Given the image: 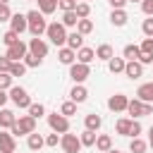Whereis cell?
<instances>
[{
	"label": "cell",
	"instance_id": "obj_1",
	"mask_svg": "<svg viewBox=\"0 0 153 153\" xmlns=\"http://www.w3.org/2000/svg\"><path fill=\"white\" fill-rule=\"evenodd\" d=\"M26 19H29V33L31 36H43L45 33L48 22H45V14L41 10H29L26 12Z\"/></svg>",
	"mask_w": 153,
	"mask_h": 153
},
{
	"label": "cell",
	"instance_id": "obj_2",
	"mask_svg": "<svg viewBox=\"0 0 153 153\" xmlns=\"http://www.w3.org/2000/svg\"><path fill=\"white\" fill-rule=\"evenodd\" d=\"M45 36H48V38H50V43H53V45H57V48L67 45V26H65L62 22H50V24H48V29H45Z\"/></svg>",
	"mask_w": 153,
	"mask_h": 153
},
{
	"label": "cell",
	"instance_id": "obj_3",
	"mask_svg": "<svg viewBox=\"0 0 153 153\" xmlns=\"http://www.w3.org/2000/svg\"><path fill=\"white\" fill-rule=\"evenodd\" d=\"M33 131H36V117H31V115H22L12 124V134L14 136H29Z\"/></svg>",
	"mask_w": 153,
	"mask_h": 153
},
{
	"label": "cell",
	"instance_id": "obj_4",
	"mask_svg": "<svg viewBox=\"0 0 153 153\" xmlns=\"http://www.w3.org/2000/svg\"><path fill=\"white\" fill-rule=\"evenodd\" d=\"M10 100H12L19 110H29V105L33 103V100L29 98L26 88H22V86H12V88H10Z\"/></svg>",
	"mask_w": 153,
	"mask_h": 153
},
{
	"label": "cell",
	"instance_id": "obj_5",
	"mask_svg": "<svg viewBox=\"0 0 153 153\" xmlns=\"http://www.w3.org/2000/svg\"><path fill=\"white\" fill-rule=\"evenodd\" d=\"M151 112H153V105H151V103H143V100H139V98L129 100V105H127V115H131V120H139V117L151 115Z\"/></svg>",
	"mask_w": 153,
	"mask_h": 153
},
{
	"label": "cell",
	"instance_id": "obj_6",
	"mask_svg": "<svg viewBox=\"0 0 153 153\" xmlns=\"http://www.w3.org/2000/svg\"><path fill=\"white\" fill-rule=\"evenodd\" d=\"M60 148H62L65 153H79L84 146H81V139H79L76 134L65 131V134H60Z\"/></svg>",
	"mask_w": 153,
	"mask_h": 153
},
{
	"label": "cell",
	"instance_id": "obj_7",
	"mask_svg": "<svg viewBox=\"0 0 153 153\" xmlns=\"http://www.w3.org/2000/svg\"><path fill=\"white\" fill-rule=\"evenodd\" d=\"M48 127L57 134H65V131H69V117H65L62 112H50L48 115Z\"/></svg>",
	"mask_w": 153,
	"mask_h": 153
},
{
	"label": "cell",
	"instance_id": "obj_8",
	"mask_svg": "<svg viewBox=\"0 0 153 153\" xmlns=\"http://www.w3.org/2000/svg\"><path fill=\"white\" fill-rule=\"evenodd\" d=\"M69 76H72L74 84H84L91 76V67L84 65V62H74V65H69Z\"/></svg>",
	"mask_w": 153,
	"mask_h": 153
},
{
	"label": "cell",
	"instance_id": "obj_9",
	"mask_svg": "<svg viewBox=\"0 0 153 153\" xmlns=\"http://www.w3.org/2000/svg\"><path fill=\"white\" fill-rule=\"evenodd\" d=\"M26 53H29V43H24V41H17L14 45H10L7 48V57L12 60V62H22L24 57H26Z\"/></svg>",
	"mask_w": 153,
	"mask_h": 153
},
{
	"label": "cell",
	"instance_id": "obj_10",
	"mask_svg": "<svg viewBox=\"0 0 153 153\" xmlns=\"http://www.w3.org/2000/svg\"><path fill=\"white\" fill-rule=\"evenodd\" d=\"M127 105H129V98L124 93H115V96L108 98V108L112 112H127Z\"/></svg>",
	"mask_w": 153,
	"mask_h": 153
},
{
	"label": "cell",
	"instance_id": "obj_11",
	"mask_svg": "<svg viewBox=\"0 0 153 153\" xmlns=\"http://www.w3.org/2000/svg\"><path fill=\"white\" fill-rule=\"evenodd\" d=\"M10 29L12 31H17L19 36L24 33V31H29V19H26V14H12V19H10Z\"/></svg>",
	"mask_w": 153,
	"mask_h": 153
},
{
	"label": "cell",
	"instance_id": "obj_12",
	"mask_svg": "<svg viewBox=\"0 0 153 153\" xmlns=\"http://www.w3.org/2000/svg\"><path fill=\"white\" fill-rule=\"evenodd\" d=\"M29 53H33V55H38V57H45V55H48V43H45L41 36H33V38L29 41Z\"/></svg>",
	"mask_w": 153,
	"mask_h": 153
},
{
	"label": "cell",
	"instance_id": "obj_13",
	"mask_svg": "<svg viewBox=\"0 0 153 153\" xmlns=\"http://www.w3.org/2000/svg\"><path fill=\"white\" fill-rule=\"evenodd\" d=\"M124 76H127V79H139V76H143V65H141L139 60H127V65H124Z\"/></svg>",
	"mask_w": 153,
	"mask_h": 153
},
{
	"label": "cell",
	"instance_id": "obj_14",
	"mask_svg": "<svg viewBox=\"0 0 153 153\" xmlns=\"http://www.w3.org/2000/svg\"><path fill=\"white\" fill-rule=\"evenodd\" d=\"M57 60H60L62 65H74V62H76V50H72L69 45H62V48L57 50Z\"/></svg>",
	"mask_w": 153,
	"mask_h": 153
},
{
	"label": "cell",
	"instance_id": "obj_15",
	"mask_svg": "<svg viewBox=\"0 0 153 153\" xmlns=\"http://www.w3.org/2000/svg\"><path fill=\"white\" fill-rule=\"evenodd\" d=\"M136 98L143 103H153V81H146L136 88Z\"/></svg>",
	"mask_w": 153,
	"mask_h": 153
},
{
	"label": "cell",
	"instance_id": "obj_16",
	"mask_svg": "<svg viewBox=\"0 0 153 153\" xmlns=\"http://www.w3.org/2000/svg\"><path fill=\"white\" fill-rule=\"evenodd\" d=\"M93 60H96V50H93V48H88V45H81V48L76 50V62L91 65Z\"/></svg>",
	"mask_w": 153,
	"mask_h": 153
},
{
	"label": "cell",
	"instance_id": "obj_17",
	"mask_svg": "<svg viewBox=\"0 0 153 153\" xmlns=\"http://www.w3.org/2000/svg\"><path fill=\"white\" fill-rule=\"evenodd\" d=\"M131 117H120L117 122H115V131L120 134V136H131Z\"/></svg>",
	"mask_w": 153,
	"mask_h": 153
},
{
	"label": "cell",
	"instance_id": "obj_18",
	"mask_svg": "<svg viewBox=\"0 0 153 153\" xmlns=\"http://www.w3.org/2000/svg\"><path fill=\"white\" fill-rule=\"evenodd\" d=\"M14 122H17V115L7 108H0V129H12Z\"/></svg>",
	"mask_w": 153,
	"mask_h": 153
},
{
	"label": "cell",
	"instance_id": "obj_19",
	"mask_svg": "<svg viewBox=\"0 0 153 153\" xmlns=\"http://www.w3.org/2000/svg\"><path fill=\"white\" fill-rule=\"evenodd\" d=\"M0 148H2V151H7V153H14V151H17V141H14V134L0 131Z\"/></svg>",
	"mask_w": 153,
	"mask_h": 153
},
{
	"label": "cell",
	"instance_id": "obj_20",
	"mask_svg": "<svg viewBox=\"0 0 153 153\" xmlns=\"http://www.w3.org/2000/svg\"><path fill=\"white\" fill-rule=\"evenodd\" d=\"M86 98H88L86 86H84V84H74V88L69 91V100H74V103H84Z\"/></svg>",
	"mask_w": 153,
	"mask_h": 153
},
{
	"label": "cell",
	"instance_id": "obj_21",
	"mask_svg": "<svg viewBox=\"0 0 153 153\" xmlns=\"http://www.w3.org/2000/svg\"><path fill=\"white\" fill-rule=\"evenodd\" d=\"M110 57H115V50H112V45H110V43H100V45L96 48V60H103V62H108Z\"/></svg>",
	"mask_w": 153,
	"mask_h": 153
},
{
	"label": "cell",
	"instance_id": "obj_22",
	"mask_svg": "<svg viewBox=\"0 0 153 153\" xmlns=\"http://www.w3.org/2000/svg\"><path fill=\"white\" fill-rule=\"evenodd\" d=\"M84 127H86V129H91V131H98V129L103 127V117H100V115H96V112H91V115H86V117H84Z\"/></svg>",
	"mask_w": 153,
	"mask_h": 153
},
{
	"label": "cell",
	"instance_id": "obj_23",
	"mask_svg": "<svg viewBox=\"0 0 153 153\" xmlns=\"http://www.w3.org/2000/svg\"><path fill=\"white\" fill-rule=\"evenodd\" d=\"M127 22H129V17H127L124 10H112V12H110V24H112V26H124Z\"/></svg>",
	"mask_w": 153,
	"mask_h": 153
},
{
	"label": "cell",
	"instance_id": "obj_24",
	"mask_svg": "<svg viewBox=\"0 0 153 153\" xmlns=\"http://www.w3.org/2000/svg\"><path fill=\"white\" fill-rule=\"evenodd\" d=\"M124 65H127L124 57H110V60H108V69H110L112 74H124Z\"/></svg>",
	"mask_w": 153,
	"mask_h": 153
},
{
	"label": "cell",
	"instance_id": "obj_25",
	"mask_svg": "<svg viewBox=\"0 0 153 153\" xmlns=\"http://www.w3.org/2000/svg\"><path fill=\"white\" fill-rule=\"evenodd\" d=\"M26 146H29L31 151H41V148L45 146V139H43L41 134H36V131H33V134H29V136H26Z\"/></svg>",
	"mask_w": 153,
	"mask_h": 153
},
{
	"label": "cell",
	"instance_id": "obj_26",
	"mask_svg": "<svg viewBox=\"0 0 153 153\" xmlns=\"http://www.w3.org/2000/svg\"><path fill=\"white\" fill-rule=\"evenodd\" d=\"M67 45H69L72 50H79V48L84 45V36H81V33L74 29L72 33H67Z\"/></svg>",
	"mask_w": 153,
	"mask_h": 153
},
{
	"label": "cell",
	"instance_id": "obj_27",
	"mask_svg": "<svg viewBox=\"0 0 153 153\" xmlns=\"http://www.w3.org/2000/svg\"><path fill=\"white\" fill-rule=\"evenodd\" d=\"M122 57H124V60H139V57H141V48H139L136 43H129V45H124Z\"/></svg>",
	"mask_w": 153,
	"mask_h": 153
},
{
	"label": "cell",
	"instance_id": "obj_28",
	"mask_svg": "<svg viewBox=\"0 0 153 153\" xmlns=\"http://www.w3.org/2000/svg\"><path fill=\"white\" fill-rule=\"evenodd\" d=\"M79 139H81V146L91 148V146H96V139H98V134H96V131H91V129H84V131L79 134Z\"/></svg>",
	"mask_w": 153,
	"mask_h": 153
},
{
	"label": "cell",
	"instance_id": "obj_29",
	"mask_svg": "<svg viewBox=\"0 0 153 153\" xmlns=\"http://www.w3.org/2000/svg\"><path fill=\"white\" fill-rule=\"evenodd\" d=\"M96 148H98L100 153H108V151L112 148V139H110L108 134H98V139H96Z\"/></svg>",
	"mask_w": 153,
	"mask_h": 153
},
{
	"label": "cell",
	"instance_id": "obj_30",
	"mask_svg": "<svg viewBox=\"0 0 153 153\" xmlns=\"http://www.w3.org/2000/svg\"><path fill=\"white\" fill-rule=\"evenodd\" d=\"M146 148H148V143L141 136H131V141H129V151L131 153H146Z\"/></svg>",
	"mask_w": 153,
	"mask_h": 153
},
{
	"label": "cell",
	"instance_id": "obj_31",
	"mask_svg": "<svg viewBox=\"0 0 153 153\" xmlns=\"http://www.w3.org/2000/svg\"><path fill=\"white\" fill-rule=\"evenodd\" d=\"M67 29H76V24H79V17H76V12L72 10V12H62V19H60Z\"/></svg>",
	"mask_w": 153,
	"mask_h": 153
},
{
	"label": "cell",
	"instance_id": "obj_32",
	"mask_svg": "<svg viewBox=\"0 0 153 153\" xmlns=\"http://www.w3.org/2000/svg\"><path fill=\"white\" fill-rule=\"evenodd\" d=\"M57 2H60V0H38V10L48 17V14H53V12L57 10Z\"/></svg>",
	"mask_w": 153,
	"mask_h": 153
},
{
	"label": "cell",
	"instance_id": "obj_33",
	"mask_svg": "<svg viewBox=\"0 0 153 153\" xmlns=\"http://www.w3.org/2000/svg\"><path fill=\"white\" fill-rule=\"evenodd\" d=\"M76 31L81 33V36H88L91 31H93V22L86 17V19H79V24H76Z\"/></svg>",
	"mask_w": 153,
	"mask_h": 153
},
{
	"label": "cell",
	"instance_id": "obj_34",
	"mask_svg": "<svg viewBox=\"0 0 153 153\" xmlns=\"http://www.w3.org/2000/svg\"><path fill=\"white\" fill-rule=\"evenodd\" d=\"M76 105H79V103H74V100H65V103L60 105V112H62L65 117H72V115H76Z\"/></svg>",
	"mask_w": 153,
	"mask_h": 153
},
{
	"label": "cell",
	"instance_id": "obj_35",
	"mask_svg": "<svg viewBox=\"0 0 153 153\" xmlns=\"http://www.w3.org/2000/svg\"><path fill=\"white\" fill-rule=\"evenodd\" d=\"M29 69H33V67H41V62H43V57H38V55H33V53H26V57L22 60Z\"/></svg>",
	"mask_w": 153,
	"mask_h": 153
},
{
	"label": "cell",
	"instance_id": "obj_36",
	"mask_svg": "<svg viewBox=\"0 0 153 153\" xmlns=\"http://www.w3.org/2000/svg\"><path fill=\"white\" fill-rule=\"evenodd\" d=\"M29 115L36 117V120L43 117V115H45V105H43V103H31V105H29Z\"/></svg>",
	"mask_w": 153,
	"mask_h": 153
},
{
	"label": "cell",
	"instance_id": "obj_37",
	"mask_svg": "<svg viewBox=\"0 0 153 153\" xmlns=\"http://www.w3.org/2000/svg\"><path fill=\"white\" fill-rule=\"evenodd\" d=\"M74 12H76L79 19H86V17L91 14V5H88V2H76V10H74Z\"/></svg>",
	"mask_w": 153,
	"mask_h": 153
},
{
	"label": "cell",
	"instance_id": "obj_38",
	"mask_svg": "<svg viewBox=\"0 0 153 153\" xmlns=\"http://www.w3.org/2000/svg\"><path fill=\"white\" fill-rule=\"evenodd\" d=\"M17 41H19V33H17V31H12V29H10V31H5V33H2V43H5L7 48H10V45H14Z\"/></svg>",
	"mask_w": 153,
	"mask_h": 153
},
{
	"label": "cell",
	"instance_id": "obj_39",
	"mask_svg": "<svg viewBox=\"0 0 153 153\" xmlns=\"http://www.w3.org/2000/svg\"><path fill=\"white\" fill-rule=\"evenodd\" d=\"M26 69H29V67H26L24 62H12L10 74H12V76H24V74H26Z\"/></svg>",
	"mask_w": 153,
	"mask_h": 153
},
{
	"label": "cell",
	"instance_id": "obj_40",
	"mask_svg": "<svg viewBox=\"0 0 153 153\" xmlns=\"http://www.w3.org/2000/svg\"><path fill=\"white\" fill-rule=\"evenodd\" d=\"M12 79H14V76H12L10 72H0V88H2V91H10V88H12Z\"/></svg>",
	"mask_w": 153,
	"mask_h": 153
},
{
	"label": "cell",
	"instance_id": "obj_41",
	"mask_svg": "<svg viewBox=\"0 0 153 153\" xmlns=\"http://www.w3.org/2000/svg\"><path fill=\"white\" fill-rule=\"evenodd\" d=\"M45 146H48V148H57V146H60V136H57V131H53V134L45 136Z\"/></svg>",
	"mask_w": 153,
	"mask_h": 153
},
{
	"label": "cell",
	"instance_id": "obj_42",
	"mask_svg": "<svg viewBox=\"0 0 153 153\" xmlns=\"http://www.w3.org/2000/svg\"><path fill=\"white\" fill-rule=\"evenodd\" d=\"M57 7H60L62 12H72V10H76V0H60Z\"/></svg>",
	"mask_w": 153,
	"mask_h": 153
},
{
	"label": "cell",
	"instance_id": "obj_43",
	"mask_svg": "<svg viewBox=\"0 0 153 153\" xmlns=\"http://www.w3.org/2000/svg\"><path fill=\"white\" fill-rule=\"evenodd\" d=\"M10 19H12V10L7 2H2L0 5V22H10Z\"/></svg>",
	"mask_w": 153,
	"mask_h": 153
},
{
	"label": "cell",
	"instance_id": "obj_44",
	"mask_svg": "<svg viewBox=\"0 0 153 153\" xmlns=\"http://www.w3.org/2000/svg\"><path fill=\"white\" fill-rule=\"evenodd\" d=\"M141 31H143V36H151V38H153V17L143 19V24H141Z\"/></svg>",
	"mask_w": 153,
	"mask_h": 153
},
{
	"label": "cell",
	"instance_id": "obj_45",
	"mask_svg": "<svg viewBox=\"0 0 153 153\" xmlns=\"http://www.w3.org/2000/svg\"><path fill=\"white\" fill-rule=\"evenodd\" d=\"M139 48H141V53H151V55H153V38H151V36H146V38L141 41V45H139Z\"/></svg>",
	"mask_w": 153,
	"mask_h": 153
},
{
	"label": "cell",
	"instance_id": "obj_46",
	"mask_svg": "<svg viewBox=\"0 0 153 153\" xmlns=\"http://www.w3.org/2000/svg\"><path fill=\"white\" fill-rule=\"evenodd\" d=\"M141 12L146 17H153V0H141Z\"/></svg>",
	"mask_w": 153,
	"mask_h": 153
},
{
	"label": "cell",
	"instance_id": "obj_47",
	"mask_svg": "<svg viewBox=\"0 0 153 153\" xmlns=\"http://www.w3.org/2000/svg\"><path fill=\"white\" fill-rule=\"evenodd\" d=\"M10 67H12V60L7 55H0V72H10Z\"/></svg>",
	"mask_w": 153,
	"mask_h": 153
},
{
	"label": "cell",
	"instance_id": "obj_48",
	"mask_svg": "<svg viewBox=\"0 0 153 153\" xmlns=\"http://www.w3.org/2000/svg\"><path fill=\"white\" fill-rule=\"evenodd\" d=\"M141 131H143V127H141V122H139V120H134V122H131V136H139Z\"/></svg>",
	"mask_w": 153,
	"mask_h": 153
},
{
	"label": "cell",
	"instance_id": "obj_49",
	"mask_svg": "<svg viewBox=\"0 0 153 153\" xmlns=\"http://www.w3.org/2000/svg\"><path fill=\"white\" fill-rule=\"evenodd\" d=\"M108 2H110L112 10H124V5H127L129 0H108Z\"/></svg>",
	"mask_w": 153,
	"mask_h": 153
},
{
	"label": "cell",
	"instance_id": "obj_50",
	"mask_svg": "<svg viewBox=\"0 0 153 153\" xmlns=\"http://www.w3.org/2000/svg\"><path fill=\"white\" fill-rule=\"evenodd\" d=\"M139 62H141V65H151V62H153V55H151V53H141Z\"/></svg>",
	"mask_w": 153,
	"mask_h": 153
},
{
	"label": "cell",
	"instance_id": "obj_51",
	"mask_svg": "<svg viewBox=\"0 0 153 153\" xmlns=\"http://www.w3.org/2000/svg\"><path fill=\"white\" fill-rule=\"evenodd\" d=\"M7 100H10V93L0 88V108H5V103H7Z\"/></svg>",
	"mask_w": 153,
	"mask_h": 153
},
{
	"label": "cell",
	"instance_id": "obj_52",
	"mask_svg": "<svg viewBox=\"0 0 153 153\" xmlns=\"http://www.w3.org/2000/svg\"><path fill=\"white\" fill-rule=\"evenodd\" d=\"M148 146L153 148V134H148Z\"/></svg>",
	"mask_w": 153,
	"mask_h": 153
},
{
	"label": "cell",
	"instance_id": "obj_53",
	"mask_svg": "<svg viewBox=\"0 0 153 153\" xmlns=\"http://www.w3.org/2000/svg\"><path fill=\"white\" fill-rule=\"evenodd\" d=\"M108 153H122V151H117V148H110V151H108Z\"/></svg>",
	"mask_w": 153,
	"mask_h": 153
},
{
	"label": "cell",
	"instance_id": "obj_54",
	"mask_svg": "<svg viewBox=\"0 0 153 153\" xmlns=\"http://www.w3.org/2000/svg\"><path fill=\"white\" fill-rule=\"evenodd\" d=\"M129 2H141V0H129Z\"/></svg>",
	"mask_w": 153,
	"mask_h": 153
},
{
	"label": "cell",
	"instance_id": "obj_55",
	"mask_svg": "<svg viewBox=\"0 0 153 153\" xmlns=\"http://www.w3.org/2000/svg\"><path fill=\"white\" fill-rule=\"evenodd\" d=\"M76 2H88V0H76Z\"/></svg>",
	"mask_w": 153,
	"mask_h": 153
},
{
	"label": "cell",
	"instance_id": "obj_56",
	"mask_svg": "<svg viewBox=\"0 0 153 153\" xmlns=\"http://www.w3.org/2000/svg\"><path fill=\"white\" fill-rule=\"evenodd\" d=\"M0 153H7V151H2V148H0Z\"/></svg>",
	"mask_w": 153,
	"mask_h": 153
},
{
	"label": "cell",
	"instance_id": "obj_57",
	"mask_svg": "<svg viewBox=\"0 0 153 153\" xmlns=\"http://www.w3.org/2000/svg\"><path fill=\"white\" fill-rule=\"evenodd\" d=\"M26 2H31V0H26Z\"/></svg>",
	"mask_w": 153,
	"mask_h": 153
}]
</instances>
